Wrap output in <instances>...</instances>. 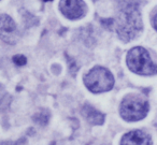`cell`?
Segmentation results:
<instances>
[{"label": "cell", "instance_id": "obj_4", "mask_svg": "<svg viewBox=\"0 0 157 145\" xmlns=\"http://www.w3.org/2000/svg\"><path fill=\"white\" fill-rule=\"evenodd\" d=\"M84 83L92 93H105L113 88L114 78L105 68L95 67L84 76Z\"/></svg>", "mask_w": 157, "mask_h": 145}, {"label": "cell", "instance_id": "obj_3", "mask_svg": "<svg viewBox=\"0 0 157 145\" xmlns=\"http://www.w3.org/2000/svg\"><path fill=\"white\" fill-rule=\"evenodd\" d=\"M150 105L146 99L137 95L126 97L121 103L120 113L123 119L127 121H138L146 116Z\"/></svg>", "mask_w": 157, "mask_h": 145}, {"label": "cell", "instance_id": "obj_8", "mask_svg": "<svg viewBox=\"0 0 157 145\" xmlns=\"http://www.w3.org/2000/svg\"><path fill=\"white\" fill-rule=\"evenodd\" d=\"M82 115L86 118V120L92 125H102L105 123V114H102L101 112L97 111L95 108H93L90 104H85L82 108L81 111Z\"/></svg>", "mask_w": 157, "mask_h": 145}, {"label": "cell", "instance_id": "obj_1", "mask_svg": "<svg viewBox=\"0 0 157 145\" xmlns=\"http://www.w3.org/2000/svg\"><path fill=\"white\" fill-rule=\"evenodd\" d=\"M116 32L120 39L129 42L142 31L139 0H115Z\"/></svg>", "mask_w": 157, "mask_h": 145}, {"label": "cell", "instance_id": "obj_9", "mask_svg": "<svg viewBox=\"0 0 157 145\" xmlns=\"http://www.w3.org/2000/svg\"><path fill=\"white\" fill-rule=\"evenodd\" d=\"M48 119H50V113H48L46 110H43V111H41V112L37 113V114L33 116V120H35L37 124L42 125V126L46 125Z\"/></svg>", "mask_w": 157, "mask_h": 145}, {"label": "cell", "instance_id": "obj_11", "mask_svg": "<svg viewBox=\"0 0 157 145\" xmlns=\"http://www.w3.org/2000/svg\"><path fill=\"white\" fill-rule=\"evenodd\" d=\"M153 25H154L155 29H156V30H157V14H156V15H155L154 20H153Z\"/></svg>", "mask_w": 157, "mask_h": 145}, {"label": "cell", "instance_id": "obj_12", "mask_svg": "<svg viewBox=\"0 0 157 145\" xmlns=\"http://www.w3.org/2000/svg\"><path fill=\"white\" fill-rule=\"evenodd\" d=\"M0 90H2V86L1 85H0Z\"/></svg>", "mask_w": 157, "mask_h": 145}, {"label": "cell", "instance_id": "obj_10", "mask_svg": "<svg viewBox=\"0 0 157 145\" xmlns=\"http://www.w3.org/2000/svg\"><path fill=\"white\" fill-rule=\"evenodd\" d=\"M13 61H14V63H15V65L22 67V66L26 65L27 59H26V57H25L24 55H15V56L13 57Z\"/></svg>", "mask_w": 157, "mask_h": 145}, {"label": "cell", "instance_id": "obj_7", "mask_svg": "<svg viewBox=\"0 0 157 145\" xmlns=\"http://www.w3.org/2000/svg\"><path fill=\"white\" fill-rule=\"evenodd\" d=\"M122 145H148L152 144V139L141 130H133L126 133L121 140Z\"/></svg>", "mask_w": 157, "mask_h": 145}, {"label": "cell", "instance_id": "obj_5", "mask_svg": "<svg viewBox=\"0 0 157 145\" xmlns=\"http://www.w3.org/2000/svg\"><path fill=\"white\" fill-rule=\"evenodd\" d=\"M59 9L69 20H80L86 14L87 8L83 0H60Z\"/></svg>", "mask_w": 157, "mask_h": 145}, {"label": "cell", "instance_id": "obj_13", "mask_svg": "<svg viewBox=\"0 0 157 145\" xmlns=\"http://www.w3.org/2000/svg\"><path fill=\"white\" fill-rule=\"evenodd\" d=\"M44 1H52V0H44Z\"/></svg>", "mask_w": 157, "mask_h": 145}, {"label": "cell", "instance_id": "obj_2", "mask_svg": "<svg viewBox=\"0 0 157 145\" xmlns=\"http://www.w3.org/2000/svg\"><path fill=\"white\" fill-rule=\"evenodd\" d=\"M127 66L133 73L139 75H154L157 73V65L151 59L145 48L136 46L127 54Z\"/></svg>", "mask_w": 157, "mask_h": 145}, {"label": "cell", "instance_id": "obj_6", "mask_svg": "<svg viewBox=\"0 0 157 145\" xmlns=\"http://www.w3.org/2000/svg\"><path fill=\"white\" fill-rule=\"evenodd\" d=\"M0 39L8 44H15L20 39L15 23L7 14H0Z\"/></svg>", "mask_w": 157, "mask_h": 145}]
</instances>
